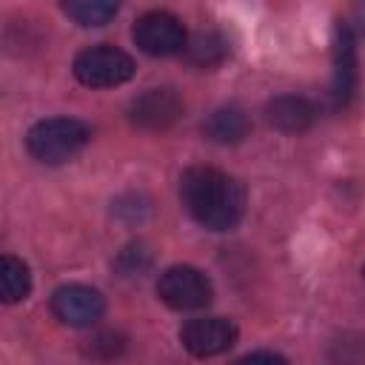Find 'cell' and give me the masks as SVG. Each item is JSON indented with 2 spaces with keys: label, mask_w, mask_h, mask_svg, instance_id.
Listing matches in <instances>:
<instances>
[{
  "label": "cell",
  "mask_w": 365,
  "mask_h": 365,
  "mask_svg": "<svg viewBox=\"0 0 365 365\" xmlns=\"http://www.w3.org/2000/svg\"><path fill=\"white\" fill-rule=\"evenodd\" d=\"M180 197L188 214L208 231H228L240 222L245 194L234 177L211 165H194L180 177Z\"/></svg>",
  "instance_id": "1"
},
{
  "label": "cell",
  "mask_w": 365,
  "mask_h": 365,
  "mask_svg": "<svg viewBox=\"0 0 365 365\" xmlns=\"http://www.w3.org/2000/svg\"><path fill=\"white\" fill-rule=\"evenodd\" d=\"M88 143V128L74 117H48L29 128L26 148L34 160L46 165H60L71 160Z\"/></svg>",
  "instance_id": "2"
},
{
  "label": "cell",
  "mask_w": 365,
  "mask_h": 365,
  "mask_svg": "<svg viewBox=\"0 0 365 365\" xmlns=\"http://www.w3.org/2000/svg\"><path fill=\"white\" fill-rule=\"evenodd\" d=\"M74 77L91 88H111L134 77V60L117 46H91L74 57Z\"/></svg>",
  "instance_id": "3"
},
{
  "label": "cell",
  "mask_w": 365,
  "mask_h": 365,
  "mask_svg": "<svg viewBox=\"0 0 365 365\" xmlns=\"http://www.w3.org/2000/svg\"><path fill=\"white\" fill-rule=\"evenodd\" d=\"M157 294L177 311H197L211 302V279L191 265H171L160 274Z\"/></svg>",
  "instance_id": "4"
},
{
  "label": "cell",
  "mask_w": 365,
  "mask_h": 365,
  "mask_svg": "<svg viewBox=\"0 0 365 365\" xmlns=\"http://www.w3.org/2000/svg\"><path fill=\"white\" fill-rule=\"evenodd\" d=\"M134 43L154 57H168L185 48V29L168 11H148L134 23Z\"/></svg>",
  "instance_id": "5"
},
{
  "label": "cell",
  "mask_w": 365,
  "mask_h": 365,
  "mask_svg": "<svg viewBox=\"0 0 365 365\" xmlns=\"http://www.w3.org/2000/svg\"><path fill=\"white\" fill-rule=\"evenodd\" d=\"M103 294L88 288V285H60L54 294H51V311L60 322L71 325V328H86V325H94L100 317H103Z\"/></svg>",
  "instance_id": "6"
},
{
  "label": "cell",
  "mask_w": 365,
  "mask_h": 365,
  "mask_svg": "<svg viewBox=\"0 0 365 365\" xmlns=\"http://www.w3.org/2000/svg\"><path fill=\"white\" fill-rule=\"evenodd\" d=\"M128 117L145 131H163L182 117V100L174 88H148L131 100Z\"/></svg>",
  "instance_id": "7"
},
{
  "label": "cell",
  "mask_w": 365,
  "mask_h": 365,
  "mask_svg": "<svg viewBox=\"0 0 365 365\" xmlns=\"http://www.w3.org/2000/svg\"><path fill=\"white\" fill-rule=\"evenodd\" d=\"M237 339V328L231 319L222 317H200V319H188L180 331V342L185 351H191L194 356H217L222 351H228Z\"/></svg>",
  "instance_id": "8"
},
{
  "label": "cell",
  "mask_w": 365,
  "mask_h": 365,
  "mask_svg": "<svg viewBox=\"0 0 365 365\" xmlns=\"http://www.w3.org/2000/svg\"><path fill=\"white\" fill-rule=\"evenodd\" d=\"M356 94V48L348 26L336 29L334 40V103L348 106Z\"/></svg>",
  "instance_id": "9"
},
{
  "label": "cell",
  "mask_w": 365,
  "mask_h": 365,
  "mask_svg": "<svg viewBox=\"0 0 365 365\" xmlns=\"http://www.w3.org/2000/svg\"><path fill=\"white\" fill-rule=\"evenodd\" d=\"M265 117L274 128L285 131V134H297V131H305L314 125L317 120V108L311 100L305 97H297V94H282V97H274L268 106H265Z\"/></svg>",
  "instance_id": "10"
},
{
  "label": "cell",
  "mask_w": 365,
  "mask_h": 365,
  "mask_svg": "<svg viewBox=\"0 0 365 365\" xmlns=\"http://www.w3.org/2000/svg\"><path fill=\"white\" fill-rule=\"evenodd\" d=\"M248 128H251V123H248L245 111L237 108V106H222V108H217V111L202 123L205 137L214 140V143H225V145H228V143H240V140L248 134Z\"/></svg>",
  "instance_id": "11"
},
{
  "label": "cell",
  "mask_w": 365,
  "mask_h": 365,
  "mask_svg": "<svg viewBox=\"0 0 365 365\" xmlns=\"http://www.w3.org/2000/svg\"><path fill=\"white\" fill-rule=\"evenodd\" d=\"M31 291V274L23 259L17 257H3L0 259V294L6 302H20Z\"/></svg>",
  "instance_id": "12"
},
{
  "label": "cell",
  "mask_w": 365,
  "mask_h": 365,
  "mask_svg": "<svg viewBox=\"0 0 365 365\" xmlns=\"http://www.w3.org/2000/svg\"><path fill=\"white\" fill-rule=\"evenodd\" d=\"M63 11L77 20L80 26H106L117 14V3L108 0H68L63 3Z\"/></svg>",
  "instance_id": "13"
},
{
  "label": "cell",
  "mask_w": 365,
  "mask_h": 365,
  "mask_svg": "<svg viewBox=\"0 0 365 365\" xmlns=\"http://www.w3.org/2000/svg\"><path fill=\"white\" fill-rule=\"evenodd\" d=\"M225 51H228V46H225L222 37H217V34H200L188 46V60L194 66H205L208 68V66H217L225 57Z\"/></svg>",
  "instance_id": "14"
},
{
  "label": "cell",
  "mask_w": 365,
  "mask_h": 365,
  "mask_svg": "<svg viewBox=\"0 0 365 365\" xmlns=\"http://www.w3.org/2000/svg\"><path fill=\"white\" fill-rule=\"evenodd\" d=\"M125 348V339L114 331H103V334H94L91 342H88V354L97 356V359H114L120 356Z\"/></svg>",
  "instance_id": "15"
},
{
  "label": "cell",
  "mask_w": 365,
  "mask_h": 365,
  "mask_svg": "<svg viewBox=\"0 0 365 365\" xmlns=\"http://www.w3.org/2000/svg\"><path fill=\"white\" fill-rule=\"evenodd\" d=\"M234 365H288V359L282 354H274V351H254V354L237 359Z\"/></svg>",
  "instance_id": "16"
}]
</instances>
